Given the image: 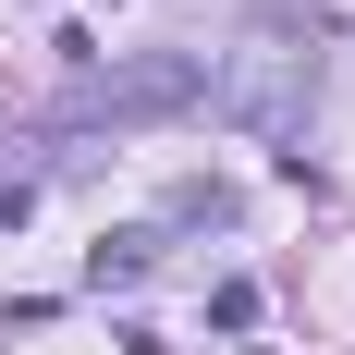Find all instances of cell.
Instances as JSON below:
<instances>
[{
    "instance_id": "obj_1",
    "label": "cell",
    "mask_w": 355,
    "mask_h": 355,
    "mask_svg": "<svg viewBox=\"0 0 355 355\" xmlns=\"http://www.w3.org/2000/svg\"><path fill=\"white\" fill-rule=\"evenodd\" d=\"M209 98V62L196 49H135V62H86L62 98L37 110L25 135H98V123H172V110Z\"/></svg>"
},
{
    "instance_id": "obj_2",
    "label": "cell",
    "mask_w": 355,
    "mask_h": 355,
    "mask_svg": "<svg viewBox=\"0 0 355 355\" xmlns=\"http://www.w3.org/2000/svg\"><path fill=\"white\" fill-rule=\"evenodd\" d=\"M209 110L233 135H257V147H294L306 110H319V49H233L209 73Z\"/></svg>"
},
{
    "instance_id": "obj_3",
    "label": "cell",
    "mask_w": 355,
    "mask_h": 355,
    "mask_svg": "<svg viewBox=\"0 0 355 355\" xmlns=\"http://www.w3.org/2000/svg\"><path fill=\"white\" fill-rule=\"evenodd\" d=\"M147 270H159V233H98V245H86V282H98V294L147 282Z\"/></svg>"
}]
</instances>
